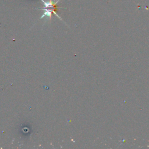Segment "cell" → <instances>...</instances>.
Returning <instances> with one entry per match:
<instances>
[{"instance_id": "obj_1", "label": "cell", "mask_w": 149, "mask_h": 149, "mask_svg": "<svg viewBox=\"0 0 149 149\" xmlns=\"http://www.w3.org/2000/svg\"><path fill=\"white\" fill-rule=\"evenodd\" d=\"M41 1L42 2V3L44 5V6L45 8H54L55 10H56L57 9L56 4L59 0H57L56 2H54L52 0H48L47 1H45L44 0H41Z\"/></svg>"}]
</instances>
